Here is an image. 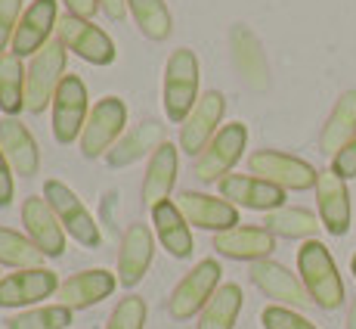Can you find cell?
I'll use <instances>...</instances> for the list:
<instances>
[{
  "mask_svg": "<svg viewBox=\"0 0 356 329\" xmlns=\"http://www.w3.org/2000/svg\"><path fill=\"white\" fill-rule=\"evenodd\" d=\"M118 286V273L102 270V267H93V270H81L74 277H68L63 286H59L56 298L59 305L72 307V311H84V307L99 305L102 298H108Z\"/></svg>",
  "mask_w": 356,
  "mask_h": 329,
  "instance_id": "ffe728a7",
  "label": "cell"
},
{
  "mask_svg": "<svg viewBox=\"0 0 356 329\" xmlns=\"http://www.w3.org/2000/svg\"><path fill=\"white\" fill-rule=\"evenodd\" d=\"M44 252L31 243L29 236L16 230L0 227V264L16 267V270H25V267H40L44 264Z\"/></svg>",
  "mask_w": 356,
  "mask_h": 329,
  "instance_id": "d6a6232c",
  "label": "cell"
},
{
  "mask_svg": "<svg viewBox=\"0 0 356 329\" xmlns=\"http://www.w3.org/2000/svg\"><path fill=\"white\" fill-rule=\"evenodd\" d=\"M298 273L307 296L323 311H338L344 305V280L334 267L332 252L319 239H307L298 249Z\"/></svg>",
  "mask_w": 356,
  "mask_h": 329,
  "instance_id": "6da1fadb",
  "label": "cell"
},
{
  "mask_svg": "<svg viewBox=\"0 0 356 329\" xmlns=\"http://www.w3.org/2000/svg\"><path fill=\"white\" fill-rule=\"evenodd\" d=\"M63 78H65V44L56 38L31 56L29 75H25V109L40 115L47 106H53V97H56Z\"/></svg>",
  "mask_w": 356,
  "mask_h": 329,
  "instance_id": "3957f363",
  "label": "cell"
},
{
  "mask_svg": "<svg viewBox=\"0 0 356 329\" xmlns=\"http://www.w3.org/2000/svg\"><path fill=\"white\" fill-rule=\"evenodd\" d=\"M214 249L223 258L236 261H264L276 249V236L266 227H232L223 233H214Z\"/></svg>",
  "mask_w": 356,
  "mask_h": 329,
  "instance_id": "603a6c76",
  "label": "cell"
},
{
  "mask_svg": "<svg viewBox=\"0 0 356 329\" xmlns=\"http://www.w3.org/2000/svg\"><path fill=\"white\" fill-rule=\"evenodd\" d=\"M220 199H227L238 208H251V211H276L285 205V190H279L276 183H266L254 174H227L220 183Z\"/></svg>",
  "mask_w": 356,
  "mask_h": 329,
  "instance_id": "2e32d148",
  "label": "cell"
},
{
  "mask_svg": "<svg viewBox=\"0 0 356 329\" xmlns=\"http://www.w3.org/2000/svg\"><path fill=\"white\" fill-rule=\"evenodd\" d=\"M347 329H356V296L350 301V311H347Z\"/></svg>",
  "mask_w": 356,
  "mask_h": 329,
  "instance_id": "60d3db41",
  "label": "cell"
},
{
  "mask_svg": "<svg viewBox=\"0 0 356 329\" xmlns=\"http://www.w3.org/2000/svg\"><path fill=\"white\" fill-rule=\"evenodd\" d=\"M248 168L260 181L276 183L279 190H294V193L313 190L316 187V177H319V171L313 168L310 162L298 159V155H289V153H279V149H257L248 159Z\"/></svg>",
  "mask_w": 356,
  "mask_h": 329,
  "instance_id": "8992f818",
  "label": "cell"
},
{
  "mask_svg": "<svg viewBox=\"0 0 356 329\" xmlns=\"http://www.w3.org/2000/svg\"><path fill=\"white\" fill-rule=\"evenodd\" d=\"M356 137V91H344L334 102L332 115L325 118L323 134H319V146L325 155H338Z\"/></svg>",
  "mask_w": 356,
  "mask_h": 329,
  "instance_id": "4316f807",
  "label": "cell"
},
{
  "mask_svg": "<svg viewBox=\"0 0 356 329\" xmlns=\"http://www.w3.org/2000/svg\"><path fill=\"white\" fill-rule=\"evenodd\" d=\"M260 323H264V329H316L304 314H298L294 307H282V305L264 307Z\"/></svg>",
  "mask_w": 356,
  "mask_h": 329,
  "instance_id": "e575fe53",
  "label": "cell"
},
{
  "mask_svg": "<svg viewBox=\"0 0 356 329\" xmlns=\"http://www.w3.org/2000/svg\"><path fill=\"white\" fill-rule=\"evenodd\" d=\"M65 10L78 19H93V13L99 10V0H63Z\"/></svg>",
  "mask_w": 356,
  "mask_h": 329,
  "instance_id": "f35d334b",
  "label": "cell"
},
{
  "mask_svg": "<svg viewBox=\"0 0 356 329\" xmlns=\"http://www.w3.org/2000/svg\"><path fill=\"white\" fill-rule=\"evenodd\" d=\"M223 112H227V97L220 91H208L202 93L195 102V109L189 112V118L180 125V149L189 155H202L204 146L217 137L220 131V121H223Z\"/></svg>",
  "mask_w": 356,
  "mask_h": 329,
  "instance_id": "8fae6325",
  "label": "cell"
},
{
  "mask_svg": "<svg viewBox=\"0 0 356 329\" xmlns=\"http://www.w3.org/2000/svg\"><path fill=\"white\" fill-rule=\"evenodd\" d=\"M264 227L273 233V236H285V239H313L323 227L313 211L307 208H291V205H282L276 211H266Z\"/></svg>",
  "mask_w": 356,
  "mask_h": 329,
  "instance_id": "f1b7e54d",
  "label": "cell"
},
{
  "mask_svg": "<svg viewBox=\"0 0 356 329\" xmlns=\"http://www.w3.org/2000/svg\"><path fill=\"white\" fill-rule=\"evenodd\" d=\"M152 224H155V236H159V243L168 249V255L174 258H189L195 249L193 243V230H189L186 217L180 215V208H177V202H159L152 208Z\"/></svg>",
  "mask_w": 356,
  "mask_h": 329,
  "instance_id": "d4e9b609",
  "label": "cell"
},
{
  "mask_svg": "<svg viewBox=\"0 0 356 329\" xmlns=\"http://www.w3.org/2000/svg\"><path fill=\"white\" fill-rule=\"evenodd\" d=\"M0 149H3L13 174L34 177L40 171V149H38V143H34L31 131L16 115H3V118H0Z\"/></svg>",
  "mask_w": 356,
  "mask_h": 329,
  "instance_id": "7402d4cb",
  "label": "cell"
},
{
  "mask_svg": "<svg viewBox=\"0 0 356 329\" xmlns=\"http://www.w3.org/2000/svg\"><path fill=\"white\" fill-rule=\"evenodd\" d=\"M146 314H149L146 301L140 296H127L118 301V307L112 311L106 329H143L146 326Z\"/></svg>",
  "mask_w": 356,
  "mask_h": 329,
  "instance_id": "836d02e7",
  "label": "cell"
},
{
  "mask_svg": "<svg viewBox=\"0 0 356 329\" xmlns=\"http://www.w3.org/2000/svg\"><path fill=\"white\" fill-rule=\"evenodd\" d=\"M59 277L50 267H25L0 280V307H29L59 292Z\"/></svg>",
  "mask_w": 356,
  "mask_h": 329,
  "instance_id": "7c38bea8",
  "label": "cell"
},
{
  "mask_svg": "<svg viewBox=\"0 0 356 329\" xmlns=\"http://www.w3.org/2000/svg\"><path fill=\"white\" fill-rule=\"evenodd\" d=\"M22 224L25 233L47 258H63L65 252V230L59 224V217L53 215L50 202L40 196H29L22 202Z\"/></svg>",
  "mask_w": 356,
  "mask_h": 329,
  "instance_id": "e0dca14e",
  "label": "cell"
},
{
  "mask_svg": "<svg viewBox=\"0 0 356 329\" xmlns=\"http://www.w3.org/2000/svg\"><path fill=\"white\" fill-rule=\"evenodd\" d=\"M229 50H232V63H236L238 75L245 78V84L251 91H266V84H270V66H266V53L260 47L257 34L248 25H232Z\"/></svg>",
  "mask_w": 356,
  "mask_h": 329,
  "instance_id": "44dd1931",
  "label": "cell"
},
{
  "mask_svg": "<svg viewBox=\"0 0 356 329\" xmlns=\"http://www.w3.org/2000/svg\"><path fill=\"white\" fill-rule=\"evenodd\" d=\"M90 118V102H87V87L78 75L68 72L59 84L56 97H53V137L56 143H68L81 140L84 125Z\"/></svg>",
  "mask_w": 356,
  "mask_h": 329,
  "instance_id": "9c48e42d",
  "label": "cell"
},
{
  "mask_svg": "<svg viewBox=\"0 0 356 329\" xmlns=\"http://www.w3.org/2000/svg\"><path fill=\"white\" fill-rule=\"evenodd\" d=\"M59 25L56 16V0H31V6L22 13L16 25V34H13V53L19 59L22 56H34L38 50H44L50 44V34Z\"/></svg>",
  "mask_w": 356,
  "mask_h": 329,
  "instance_id": "9a60e30c",
  "label": "cell"
},
{
  "mask_svg": "<svg viewBox=\"0 0 356 329\" xmlns=\"http://www.w3.org/2000/svg\"><path fill=\"white\" fill-rule=\"evenodd\" d=\"M316 205H319V221L332 236H344L350 233V190L347 181H341L332 168L319 171L316 177Z\"/></svg>",
  "mask_w": 356,
  "mask_h": 329,
  "instance_id": "ac0fdd59",
  "label": "cell"
},
{
  "mask_svg": "<svg viewBox=\"0 0 356 329\" xmlns=\"http://www.w3.org/2000/svg\"><path fill=\"white\" fill-rule=\"evenodd\" d=\"M180 215L186 217V224H193L198 230H211V233H223L238 227V208L227 199H217L208 193H195V190H183L174 199Z\"/></svg>",
  "mask_w": 356,
  "mask_h": 329,
  "instance_id": "4fadbf2b",
  "label": "cell"
},
{
  "mask_svg": "<svg viewBox=\"0 0 356 329\" xmlns=\"http://www.w3.org/2000/svg\"><path fill=\"white\" fill-rule=\"evenodd\" d=\"M220 277H223V267L217 258L198 261L193 270L174 286V292H170V298H168V314L174 320H189L193 314L204 311L211 296L220 289Z\"/></svg>",
  "mask_w": 356,
  "mask_h": 329,
  "instance_id": "5b68a950",
  "label": "cell"
},
{
  "mask_svg": "<svg viewBox=\"0 0 356 329\" xmlns=\"http://www.w3.org/2000/svg\"><path fill=\"white\" fill-rule=\"evenodd\" d=\"M350 270H353V277H356V255H353V261H350Z\"/></svg>",
  "mask_w": 356,
  "mask_h": 329,
  "instance_id": "b9f144b4",
  "label": "cell"
},
{
  "mask_svg": "<svg viewBox=\"0 0 356 329\" xmlns=\"http://www.w3.org/2000/svg\"><path fill=\"white\" fill-rule=\"evenodd\" d=\"M74 323V311L65 305H44L31 307V311L13 314L3 320L6 329H68Z\"/></svg>",
  "mask_w": 356,
  "mask_h": 329,
  "instance_id": "1f68e13d",
  "label": "cell"
},
{
  "mask_svg": "<svg viewBox=\"0 0 356 329\" xmlns=\"http://www.w3.org/2000/svg\"><path fill=\"white\" fill-rule=\"evenodd\" d=\"M198 78H202L198 56L189 47H177L168 56L164 84H161V106H164L168 121L183 125L189 118V112H193L198 102Z\"/></svg>",
  "mask_w": 356,
  "mask_h": 329,
  "instance_id": "7a4b0ae2",
  "label": "cell"
},
{
  "mask_svg": "<svg viewBox=\"0 0 356 329\" xmlns=\"http://www.w3.org/2000/svg\"><path fill=\"white\" fill-rule=\"evenodd\" d=\"M13 196H16V181H13V168L6 162L3 149H0V208H6L13 202Z\"/></svg>",
  "mask_w": 356,
  "mask_h": 329,
  "instance_id": "74e56055",
  "label": "cell"
},
{
  "mask_svg": "<svg viewBox=\"0 0 356 329\" xmlns=\"http://www.w3.org/2000/svg\"><path fill=\"white\" fill-rule=\"evenodd\" d=\"M56 31H59V40H63L68 50L90 66H112L115 56H118L115 40L108 38L99 25H93L90 19H78V16H72V13H65V16L59 19Z\"/></svg>",
  "mask_w": 356,
  "mask_h": 329,
  "instance_id": "30bf717a",
  "label": "cell"
},
{
  "mask_svg": "<svg viewBox=\"0 0 356 329\" xmlns=\"http://www.w3.org/2000/svg\"><path fill=\"white\" fill-rule=\"evenodd\" d=\"M161 143H164V128L159 121H143V125H136L134 131H127L112 149H108L106 162H108V168H127V164L140 162L143 155H152Z\"/></svg>",
  "mask_w": 356,
  "mask_h": 329,
  "instance_id": "484cf974",
  "label": "cell"
},
{
  "mask_svg": "<svg viewBox=\"0 0 356 329\" xmlns=\"http://www.w3.org/2000/svg\"><path fill=\"white\" fill-rule=\"evenodd\" d=\"M177 168H180V159H177V146L164 140L152 155H149V168L146 177H143V205H149V211L159 202H168L170 190L177 183Z\"/></svg>",
  "mask_w": 356,
  "mask_h": 329,
  "instance_id": "cb8c5ba5",
  "label": "cell"
},
{
  "mask_svg": "<svg viewBox=\"0 0 356 329\" xmlns=\"http://www.w3.org/2000/svg\"><path fill=\"white\" fill-rule=\"evenodd\" d=\"M44 199L50 202L53 215L59 217L63 230L74 239V243H81L84 249H99V243H102L99 224H97V217H93V211L78 199L74 190H68L63 181H47Z\"/></svg>",
  "mask_w": 356,
  "mask_h": 329,
  "instance_id": "277c9868",
  "label": "cell"
},
{
  "mask_svg": "<svg viewBox=\"0 0 356 329\" xmlns=\"http://www.w3.org/2000/svg\"><path fill=\"white\" fill-rule=\"evenodd\" d=\"M242 305H245L242 286L223 283L220 289L211 296L208 305H204L195 329H232L236 320H238V314H242Z\"/></svg>",
  "mask_w": 356,
  "mask_h": 329,
  "instance_id": "83f0119b",
  "label": "cell"
},
{
  "mask_svg": "<svg viewBox=\"0 0 356 329\" xmlns=\"http://www.w3.org/2000/svg\"><path fill=\"white\" fill-rule=\"evenodd\" d=\"M332 171L341 177V181H353L356 177V137L332 159Z\"/></svg>",
  "mask_w": 356,
  "mask_h": 329,
  "instance_id": "8d00e7d4",
  "label": "cell"
},
{
  "mask_svg": "<svg viewBox=\"0 0 356 329\" xmlns=\"http://www.w3.org/2000/svg\"><path fill=\"white\" fill-rule=\"evenodd\" d=\"M251 283H254L266 298L279 301L282 307H294V311H300V307L313 305V298L307 296L300 277H294L289 267L276 264L273 258H264V261L251 264Z\"/></svg>",
  "mask_w": 356,
  "mask_h": 329,
  "instance_id": "5bb4252c",
  "label": "cell"
},
{
  "mask_svg": "<svg viewBox=\"0 0 356 329\" xmlns=\"http://www.w3.org/2000/svg\"><path fill=\"white\" fill-rule=\"evenodd\" d=\"M127 125V106L118 97H102L97 106L90 109V118L81 134V155L84 159H99L106 155L115 143L124 137Z\"/></svg>",
  "mask_w": 356,
  "mask_h": 329,
  "instance_id": "52a82bcc",
  "label": "cell"
},
{
  "mask_svg": "<svg viewBox=\"0 0 356 329\" xmlns=\"http://www.w3.org/2000/svg\"><path fill=\"white\" fill-rule=\"evenodd\" d=\"M99 10L106 13L112 22H121L127 16V0H99Z\"/></svg>",
  "mask_w": 356,
  "mask_h": 329,
  "instance_id": "ab89813d",
  "label": "cell"
},
{
  "mask_svg": "<svg viewBox=\"0 0 356 329\" xmlns=\"http://www.w3.org/2000/svg\"><path fill=\"white\" fill-rule=\"evenodd\" d=\"M245 146H248V128L242 121L223 125L214 140L204 146V153L195 159V177L202 183H220L232 171V164L242 159Z\"/></svg>",
  "mask_w": 356,
  "mask_h": 329,
  "instance_id": "ba28073f",
  "label": "cell"
},
{
  "mask_svg": "<svg viewBox=\"0 0 356 329\" xmlns=\"http://www.w3.org/2000/svg\"><path fill=\"white\" fill-rule=\"evenodd\" d=\"M22 0H0V56L3 50L13 44V34H16V25L22 19Z\"/></svg>",
  "mask_w": 356,
  "mask_h": 329,
  "instance_id": "d590c367",
  "label": "cell"
},
{
  "mask_svg": "<svg viewBox=\"0 0 356 329\" xmlns=\"http://www.w3.org/2000/svg\"><path fill=\"white\" fill-rule=\"evenodd\" d=\"M0 280H3V277H0Z\"/></svg>",
  "mask_w": 356,
  "mask_h": 329,
  "instance_id": "7bdbcfd3",
  "label": "cell"
},
{
  "mask_svg": "<svg viewBox=\"0 0 356 329\" xmlns=\"http://www.w3.org/2000/svg\"><path fill=\"white\" fill-rule=\"evenodd\" d=\"M155 255V236L146 224H130L121 236V252H118V286L134 289L143 277H146L149 264Z\"/></svg>",
  "mask_w": 356,
  "mask_h": 329,
  "instance_id": "d6986e66",
  "label": "cell"
},
{
  "mask_svg": "<svg viewBox=\"0 0 356 329\" xmlns=\"http://www.w3.org/2000/svg\"><path fill=\"white\" fill-rule=\"evenodd\" d=\"M127 13L134 16L140 34L149 40H164L174 31V19L164 0H127Z\"/></svg>",
  "mask_w": 356,
  "mask_h": 329,
  "instance_id": "4dcf8cb0",
  "label": "cell"
},
{
  "mask_svg": "<svg viewBox=\"0 0 356 329\" xmlns=\"http://www.w3.org/2000/svg\"><path fill=\"white\" fill-rule=\"evenodd\" d=\"M25 75L29 68L16 53L0 56V112L3 115H19L25 109Z\"/></svg>",
  "mask_w": 356,
  "mask_h": 329,
  "instance_id": "f546056e",
  "label": "cell"
}]
</instances>
